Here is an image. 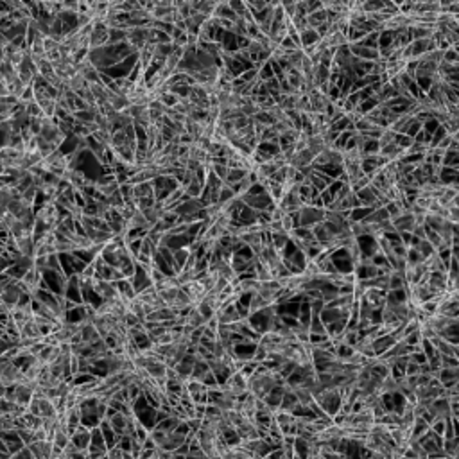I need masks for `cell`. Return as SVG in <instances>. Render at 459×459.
<instances>
[{
	"mask_svg": "<svg viewBox=\"0 0 459 459\" xmlns=\"http://www.w3.org/2000/svg\"><path fill=\"white\" fill-rule=\"evenodd\" d=\"M210 364L206 362V360L200 359L198 357V360H196V366H194V373H192V379L194 380H203V377L208 375L210 373Z\"/></svg>",
	"mask_w": 459,
	"mask_h": 459,
	"instance_id": "cell-8",
	"label": "cell"
},
{
	"mask_svg": "<svg viewBox=\"0 0 459 459\" xmlns=\"http://www.w3.org/2000/svg\"><path fill=\"white\" fill-rule=\"evenodd\" d=\"M72 443L79 450H88L92 447V429H88L86 425L78 427L72 434Z\"/></svg>",
	"mask_w": 459,
	"mask_h": 459,
	"instance_id": "cell-2",
	"label": "cell"
},
{
	"mask_svg": "<svg viewBox=\"0 0 459 459\" xmlns=\"http://www.w3.org/2000/svg\"><path fill=\"white\" fill-rule=\"evenodd\" d=\"M212 169V172L216 174L219 180H222V181H226V178H228V172H230V169H228L226 165H214V163H210L208 165Z\"/></svg>",
	"mask_w": 459,
	"mask_h": 459,
	"instance_id": "cell-12",
	"label": "cell"
},
{
	"mask_svg": "<svg viewBox=\"0 0 459 459\" xmlns=\"http://www.w3.org/2000/svg\"><path fill=\"white\" fill-rule=\"evenodd\" d=\"M198 310L201 312V316L205 318V321L208 323V321L212 319V318H216V309H214V305L208 303L206 299H203L200 305H198Z\"/></svg>",
	"mask_w": 459,
	"mask_h": 459,
	"instance_id": "cell-10",
	"label": "cell"
},
{
	"mask_svg": "<svg viewBox=\"0 0 459 459\" xmlns=\"http://www.w3.org/2000/svg\"><path fill=\"white\" fill-rule=\"evenodd\" d=\"M310 334H321V336H328L326 334V325L321 321V316H312V323H310Z\"/></svg>",
	"mask_w": 459,
	"mask_h": 459,
	"instance_id": "cell-11",
	"label": "cell"
},
{
	"mask_svg": "<svg viewBox=\"0 0 459 459\" xmlns=\"http://www.w3.org/2000/svg\"><path fill=\"white\" fill-rule=\"evenodd\" d=\"M81 336H83V341L86 344H94L95 341H99V339H102L100 338V334H99V330L95 328V325H88V323H84L83 325V330H81Z\"/></svg>",
	"mask_w": 459,
	"mask_h": 459,
	"instance_id": "cell-5",
	"label": "cell"
},
{
	"mask_svg": "<svg viewBox=\"0 0 459 459\" xmlns=\"http://www.w3.org/2000/svg\"><path fill=\"white\" fill-rule=\"evenodd\" d=\"M319 41H321V38L316 29H307V31L301 33V49L303 50L309 49V47H314V45H318Z\"/></svg>",
	"mask_w": 459,
	"mask_h": 459,
	"instance_id": "cell-4",
	"label": "cell"
},
{
	"mask_svg": "<svg viewBox=\"0 0 459 459\" xmlns=\"http://www.w3.org/2000/svg\"><path fill=\"white\" fill-rule=\"evenodd\" d=\"M325 222V210L305 205L299 210V228H314L316 224Z\"/></svg>",
	"mask_w": 459,
	"mask_h": 459,
	"instance_id": "cell-1",
	"label": "cell"
},
{
	"mask_svg": "<svg viewBox=\"0 0 459 459\" xmlns=\"http://www.w3.org/2000/svg\"><path fill=\"white\" fill-rule=\"evenodd\" d=\"M307 22H309L310 29H318L319 25H323V23L328 22V13H326V9H321V11L312 13V15L307 17Z\"/></svg>",
	"mask_w": 459,
	"mask_h": 459,
	"instance_id": "cell-6",
	"label": "cell"
},
{
	"mask_svg": "<svg viewBox=\"0 0 459 459\" xmlns=\"http://www.w3.org/2000/svg\"><path fill=\"white\" fill-rule=\"evenodd\" d=\"M203 190H205V185H203V183H200L198 180H194V181L190 183L187 188H185V192H187V196L190 198V200H200L201 194H203Z\"/></svg>",
	"mask_w": 459,
	"mask_h": 459,
	"instance_id": "cell-9",
	"label": "cell"
},
{
	"mask_svg": "<svg viewBox=\"0 0 459 459\" xmlns=\"http://www.w3.org/2000/svg\"><path fill=\"white\" fill-rule=\"evenodd\" d=\"M117 291H119V294H120L122 299H126V301H133L135 298H137V293H135V287H133V282L131 280H127V278H124V280H120V282H117Z\"/></svg>",
	"mask_w": 459,
	"mask_h": 459,
	"instance_id": "cell-3",
	"label": "cell"
},
{
	"mask_svg": "<svg viewBox=\"0 0 459 459\" xmlns=\"http://www.w3.org/2000/svg\"><path fill=\"white\" fill-rule=\"evenodd\" d=\"M248 176H249V171H244V169H232V171L228 172V178H226V181H224V185L233 187V185L240 183L242 180H246Z\"/></svg>",
	"mask_w": 459,
	"mask_h": 459,
	"instance_id": "cell-7",
	"label": "cell"
}]
</instances>
